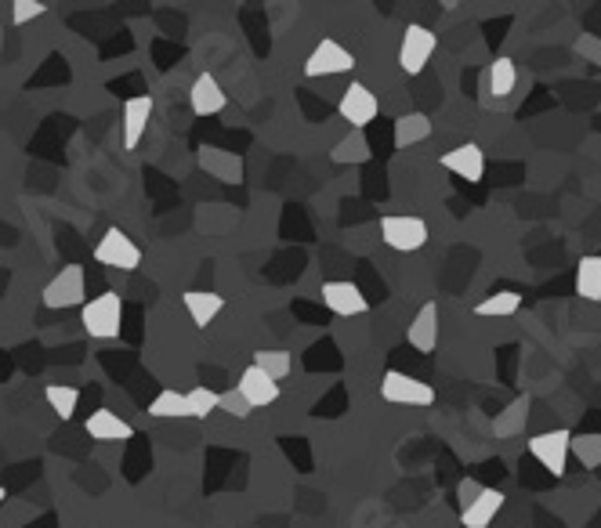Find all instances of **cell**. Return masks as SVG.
<instances>
[{"mask_svg": "<svg viewBox=\"0 0 601 528\" xmlns=\"http://www.w3.org/2000/svg\"><path fill=\"white\" fill-rule=\"evenodd\" d=\"M80 326L91 340H116L120 337V326H124V301L120 293L105 290L91 301H84L80 308Z\"/></svg>", "mask_w": 601, "mask_h": 528, "instance_id": "obj_1", "label": "cell"}, {"mask_svg": "<svg viewBox=\"0 0 601 528\" xmlns=\"http://www.w3.org/2000/svg\"><path fill=\"white\" fill-rule=\"evenodd\" d=\"M381 239L395 254H417L428 243V225L417 214H384L381 217Z\"/></svg>", "mask_w": 601, "mask_h": 528, "instance_id": "obj_2", "label": "cell"}, {"mask_svg": "<svg viewBox=\"0 0 601 528\" xmlns=\"http://www.w3.org/2000/svg\"><path fill=\"white\" fill-rule=\"evenodd\" d=\"M182 304L196 326H210V322L225 312V297H221L218 290H189L182 297Z\"/></svg>", "mask_w": 601, "mask_h": 528, "instance_id": "obj_18", "label": "cell"}, {"mask_svg": "<svg viewBox=\"0 0 601 528\" xmlns=\"http://www.w3.org/2000/svg\"><path fill=\"white\" fill-rule=\"evenodd\" d=\"M355 69V55L344 44H337V40H319L315 44V51L308 55L305 62V76L308 80H319V76H341V73H352Z\"/></svg>", "mask_w": 601, "mask_h": 528, "instance_id": "obj_9", "label": "cell"}, {"mask_svg": "<svg viewBox=\"0 0 601 528\" xmlns=\"http://www.w3.org/2000/svg\"><path fill=\"white\" fill-rule=\"evenodd\" d=\"M4 500H8V489H4V485H0V503H4Z\"/></svg>", "mask_w": 601, "mask_h": 528, "instance_id": "obj_31", "label": "cell"}, {"mask_svg": "<svg viewBox=\"0 0 601 528\" xmlns=\"http://www.w3.org/2000/svg\"><path fill=\"white\" fill-rule=\"evenodd\" d=\"M569 456H576V460L587 467V471H594V467H601V434H580L576 438L573 434V445H569Z\"/></svg>", "mask_w": 601, "mask_h": 528, "instance_id": "obj_27", "label": "cell"}, {"mask_svg": "<svg viewBox=\"0 0 601 528\" xmlns=\"http://www.w3.org/2000/svg\"><path fill=\"white\" fill-rule=\"evenodd\" d=\"M337 113H341L344 123H352L355 131H363L366 123L377 120L381 102H377V95H373L370 87L359 84V80H352V84L344 87V95L337 98Z\"/></svg>", "mask_w": 601, "mask_h": 528, "instance_id": "obj_8", "label": "cell"}, {"mask_svg": "<svg viewBox=\"0 0 601 528\" xmlns=\"http://www.w3.org/2000/svg\"><path fill=\"white\" fill-rule=\"evenodd\" d=\"M40 301L48 304L51 312H66V308H84L87 293H84V268L80 264H66L62 272L44 286Z\"/></svg>", "mask_w": 601, "mask_h": 528, "instance_id": "obj_5", "label": "cell"}, {"mask_svg": "<svg viewBox=\"0 0 601 528\" xmlns=\"http://www.w3.org/2000/svg\"><path fill=\"white\" fill-rule=\"evenodd\" d=\"M569 445H573V434L569 431H544L529 438V456H533L544 471H551L554 478H562L565 467H569Z\"/></svg>", "mask_w": 601, "mask_h": 528, "instance_id": "obj_7", "label": "cell"}, {"mask_svg": "<svg viewBox=\"0 0 601 528\" xmlns=\"http://www.w3.org/2000/svg\"><path fill=\"white\" fill-rule=\"evenodd\" d=\"M84 431L91 434L95 442H127V438H134V427L127 424L120 413H113V409H105V406L87 416Z\"/></svg>", "mask_w": 601, "mask_h": 528, "instance_id": "obj_16", "label": "cell"}, {"mask_svg": "<svg viewBox=\"0 0 601 528\" xmlns=\"http://www.w3.org/2000/svg\"><path fill=\"white\" fill-rule=\"evenodd\" d=\"M218 409H225V413L239 416V420H243V416L250 413V406L243 402V398H239V391H229V395H218Z\"/></svg>", "mask_w": 601, "mask_h": 528, "instance_id": "obj_30", "label": "cell"}, {"mask_svg": "<svg viewBox=\"0 0 601 528\" xmlns=\"http://www.w3.org/2000/svg\"><path fill=\"white\" fill-rule=\"evenodd\" d=\"M504 510V492L500 489H478L464 507H460V525L464 528H489Z\"/></svg>", "mask_w": 601, "mask_h": 528, "instance_id": "obj_13", "label": "cell"}, {"mask_svg": "<svg viewBox=\"0 0 601 528\" xmlns=\"http://www.w3.org/2000/svg\"><path fill=\"white\" fill-rule=\"evenodd\" d=\"M431 138V116L428 113H402L392 127L395 149H413V145Z\"/></svg>", "mask_w": 601, "mask_h": 528, "instance_id": "obj_19", "label": "cell"}, {"mask_svg": "<svg viewBox=\"0 0 601 528\" xmlns=\"http://www.w3.org/2000/svg\"><path fill=\"white\" fill-rule=\"evenodd\" d=\"M518 308H522V293L497 290L475 304V315L478 319H507V315H518Z\"/></svg>", "mask_w": 601, "mask_h": 528, "instance_id": "obj_20", "label": "cell"}, {"mask_svg": "<svg viewBox=\"0 0 601 528\" xmlns=\"http://www.w3.org/2000/svg\"><path fill=\"white\" fill-rule=\"evenodd\" d=\"M323 304H326V312L341 315V319H359V315L370 312L366 293L355 283H348V279H330V283H323Z\"/></svg>", "mask_w": 601, "mask_h": 528, "instance_id": "obj_10", "label": "cell"}, {"mask_svg": "<svg viewBox=\"0 0 601 528\" xmlns=\"http://www.w3.org/2000/svg\"><path fill=\"white\" fill-rule=\"evenodd\" d=\"M435 48H439V37H435L428 26H420V22L406 26L402 29V40H399V69L406 76L424 73L431 55H435Z\"/></svg>", "mask_w": 601, "mask_h": 528, "instance_id": "obj_3", "label": "cell"}, {"mask_svg": "<svg viewBox=\"0 0 601 528\" xmlns=\"http://www.w3.org/2000/svg\"><path fill=\"white\" fill-rule=\"evenodd\" d=\"M44 398H48V406L55 416L62 420H73L80 409V387H69V384H48L44 387Z\"/></svg>", "mask_w": 601, "mask_h": 528, "instance_id": "obj_24", "label": "cell"}, {"mask_svg": "<svg viewBox=\"0 0 601 528\" xmlns=\"http://www.w3.org/2000/svg\"><path fill=\"white\" fill-rule=\"evenodd\" d=\"M250 366H258L261 373H268V377L279 384V380H287L290 373H294V355L283 348H261L254 351V362H250Z\"/></svg>", "mask_w": 601, "mask_h": 528, "instance_id": "obj_23", "label": "cell"}, {"mask_svg": "<svg viewBox=\"0 0 601 528\" xmlns=\"http://www.w3.org/2000/svg\"><path fill=\"white\" fill-rule=\"evenodd\" d=\"M149 120H153V98L138 95L124 102V145L127 149H138L149 131Z\"/></svg>", "mask_w": 601, "mask_h": 528, "instance_id": "obj_17", "label": "cell"}, {"mask_svg": "<svg viewBox=\"0 0 601 528\" xmlns=\"http://www.w3.org/2000/svg\"><path fill=\"white\" fill-rule=\"evenodd\" d=\"M95 261L116 272H134L142 264V246L127 236L124 228H105V236L95 243Z\"/></svg>", "mask_w": 601, "mask_h": 528, "instance_id": "obj_4", "label": "cell"}, {"mask_svg": "<svg viewBox=\"0 0 601 528\" xmlns=\"http://www.w3.org/2000/svg\"><path fill=\"white\" fill-rule=\"evenodd\" d=\"M44 11H48L44 0H15V4H11V22H15V26H26V22H37Z\"/></svg>", "mask_w": 601, "mask_h": 528, "instance_id": "obj_28", "label": "cell"}, {"mask_svg": "<svg viewBox=\"0 0 601 528\" xmlns=\"http://www.w3.org/2000/svg\"><path fill=\"white\" fill-rule=\"evenodd\" d=\"M518 84V66L515 58H497V62H489L486 69V87L493 98H507L511 91H515Z\"/></svg>", "mask_w": 601, "mask_h": 528, "instance_id": "obj_22", "label": "cell"}, {"mask_svg": "<svg viewBox=\"0 0 601 528\" xmlns=\"http://www.w3.org/2000/svg\"><path fill=\"white\" fill-rule=\"evenodd\" d=\"M185 413L196 416V420L214 416L218 413V391L214 387H189L185 391Z\"/></svg>", "mask_w": 601, "mask_h": 528, "instance_id": "obj_26", "label": "cell"}, {"mask_svg": "<svg viewBox=\"0 0 601 528\" xmlns=\"http://www.w3.org/2000/svg\"><path fill=\"white\" fill-rule=\"evenodd\" d=\"M406 340L420 355H431V351L439 348V304L435 301L420 304V312L413 315L410 330H406Z\"/></svg>", "mask_w": 601, "mask_h": 528, "instance_id": "obj_15", "label": "cell"}, {"mask_svg": "<svg viewBox=\"0 0 601 528\" xmlns=\"http://www.w3.org/2000/svg\"><path fill=\"white\" fill-rule=\"evenodd\" d=\"M366 156H370V149H366V142H363V131H355V142L348 138V142H341L334 149L337 163H359V160H366Z\"/></svg>", "mask_w": 601, "mask_h": 528, "instance_id": "obj_29", "label": "cell"}, {"mask_svg": "<svg viewBox=\"0 0 601 528\" xmlns=\"http://www.w3.org/2000/svg\"><path fill=\"white\" fill-rule=\"evenodd\" d=\"M381 398L392 402V406H431L435 402V387L424 384L420 377H410V373L388 369L381 377Z\"/></svg>", "mask_w": 601, "mask_h": 528, "instance_id": "obj_6", "label": "cell"}, {"mask_svg": "<svg viewBox=\"0 0 601 528\" xmlns=\"http://www.w3.org/2000/svg\"><path fill=\"white\" fill-rule=\"evenodd\" d=\"M576 297L583 301H601V257H580L576 261Z\"/></svg>", "mask_w": 601, "mask_h": 528, "instance_id": "obj_21", "label": "cell"}, {"mask_svg": "<svg viewBox=\"0 0 601 528\" xmlns=\"http://www.w3.org/2000/svg\"><path fill=\"white\" fill-rule=\"evenodd\" d=\"M149 416L156 420H182L185 413V391H174V387H163L160 395L149 402Z\"/></svg>", "mask_w": 601, "mask_h": 528, "instance_id": "obj_25", "label": "cell"}, {"mask_svg": "<svg viewBox=\"0 0 601 528\" xmlns=\"http://www.w3.org/2000/svg\"><path fill=\"white\" fill-rule=\"evenodd\" d=\"M442 167L449 170V174H457V178L464 181H482L486 178V152H482V145L475 142H464L457 145V149H449L446 156H442Z\"/></svg>", "mask_w": 601, "mask_h": 528, "instance_id": "obj_14", "label": "cell"}, {"mask_svg": "<svg viewBox=\"0 0 601 528\" xmlns=\"http://www.w3.org/2000/svg\"><path fill=\"white\" fill-rule=\"evenodd\" d=\"M225 105H229V98H225V91H221L218 76L214 73H200L196 80H192L189 87V109L196 116H221L225 113Z\"/></svg>", "mask_w": 601, "mask_h": 528, "instance_id": "obj_12", "label": "cell"}, {"mask_svg": "<svg viewBox=\"0 0 601 528\" xmlns=\"http://www.w3.org/2000/svg\"><path fill=\"white\" fill-rule=\"evenodd\" d=\"M236 391H239V398H243V402H247L250 409L276 406L279 395H283V387H279L276 380L268 377V373H261L258 366H247V369H243V377H239Z\"/></svg>", "mask_w": 601, "mask_h": 528, "instance_id": "obj_11", "label": "cell"}]
</instances>
